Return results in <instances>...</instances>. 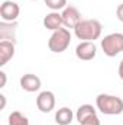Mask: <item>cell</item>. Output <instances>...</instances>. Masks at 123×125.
<instances>
[{"label": "cell", "mask_w": 123, "mask_h": 125, "mask_svg": "<svg viewBox=\"0 0 123 125\" xmlns=\"http://www.w3.org/2000/svg\"><path fill=\"white\" fill-rule=\"evenodd\" d=\"M70 44H71V32L67 28H60V29L54 31L48 39V48H49V51H52L55 54L64 52L70 47Z\"/></svg>", "instance_id": "3"}, {"label": "cell", "mask_w": 123, "mask_h": 125, "mask_svg": "<svg viewBox=\"0 0 123 125\" xmlns=\"http://www.w3.org/2000/svg\"><path fill=\"white\" fill-rule=\"evenodd\" d=\"M61 16H62V25L68 29H74L83 19H81V13L80 10L75 7V6H67L64 10L61 12Z\"/></svg>", "instance_id": "8"}, {"label": "cell", "mask_w": 123, "mask_h": 125, "mask_svg": "<svg viewBox=\"0 0 123 125\" xmlns=\"http://www.w3.org/2000/svg\"><path fill=\"white\" fill-rule=\"evenodd\" d=\"M15 57V42L0 41V67L6 65Z\"/></svg>", "instance_id": "11"}, {"label": "cell", "mask_w": 123, "mask_h": 125, "mask_svg": "<svg viewBox=\"0 0 123 125\" xmlns=\"http://www.w3.org/2000/svg\"><path fill=\"white\" fill-rule=\"evenodd\" d=\"M44 26L49 31H57L62 28V16L60 12H49L45 18H44Z\"/></svg>", "instance_id": "13"}, {"label": "cell", "mask_w": 123, "mask_h": 125, "mask_svg": "<svg viewBox=\"0 0 123 125\" xmlns=\"http://www.w3.org/2000/svg\"><path fill=\"white\" fill-rule=\"evenodd\" d=\"M75 119L80 122V125H100V119L97 116V109L88 103H84L77 109Z\"/></svg>", "instance_id": "5"}, {"label": "cell", "mask_w": 123, "mask_h": 125, "mask_svg": "<svg viewBox=\"0 0 123 125\" xmlns=\"http://www.w3.org/2000/svg\"><path fill=\"white\" fill-rule=\"evenodd\" d=\"M55 94L51 90H44L36 97V106L42 114H49L55 108Z\"/></svg>", "instance_id": "9"}, {"label": "cell", "mask_w": 123, "mask_h": 125, "mask_svg": "<svg viewBox=\"0 0 123 125\" xmlns=\"http://www.w3.org/2000/svg\"><path fill=\"white\" fill-rule=\"evenodd\" d=\"M0 99H1V106H0V109H4V106H6V96H4V94H0Z\"/></svg>", "instance_id": "20"}, {"label": "cell", "mask_w": 123, "mask_h": 125, "mask_svg": "<svg viewBox=\"0 0 123 125\" xmlns=\"http://www.w3.org/2000/svg\"><path fill=\"white\" fill-rule=\"evenodd\" d=\"M31 1H38V0H31Z\"/></svg>", "instance_id": "21"}, {"label": "cell", "mask_w": 123, "mask_h": 125, "mask_svg": "<svg viewBox=\"0 0 123 125\" xmlns=\"http://www.w3.org/2000/svg\"><path fill=\"white\" fill-rule=\"evenodd\" d=\"M46 7L51 9V12H60L67 7V0H44Z\"/></svg>", "instance_id": "16"}, {"label": "cell", "mask_w": 123, "mask_h": 125, "mask_svg": "<svg viewBox=\"0 0 123 125\" xmlns=\"http://www.w3.org/2000/svg\"><path fill=\"white\" fill-rule=\"evenodd\" d=\"M103 31V25L97 19H83L75 28H74V35L81 39V41H91L100 38Z\"/></svg>", "instance_id": "1"}, {"label": "cell", "mask_w": 123, "mask_h": 125, "mask_svg": "<svg viewBox=\"0 0 123 125\" xmlns=\"http://www.w3.org/2000/svg\"><path fill=\"white\" fill-rule=\"evenodd\" d=\"M75 55L81 61H90L97 55V47L91 41H81L75 47Z\"/></svg>", "instance_id": "7"}, {"label": "cell", "mask_w": 123, "mask_h": 125, "mask_svg": "<svg viewBox=\"0 0 123 125\" xmlns=\"http://www.w3.org/2000/svg\"><path fill=\"white\" fill-rule=\"evenodd\" d=\"M20 13V7L15 0H4L0 6V16L4 22H16Z\"/></svg>", "instance_id": "6"}, {"label": "cell", "mask_w": 123, "mask_h": 125, "mask_svg": "<svg viewBox=\"0 0 123 125\" xmlns=\"http://www.w3.org/2000/svg\"><path fill=\"white\" fill-rule=\"evenodd\" d=\"M101 50L107 57H116L123 51V33L113 32L101 39Z\"/></svg>", "instance_id": "4"}, {"label": "cell", "mask_w": 123, "mask_h": 125, "mask_svg": "<svg viewBox=\"0 0 123 125\" xmlns=\"http://www.w3.org/2000/svg\"><path fill=\"white\" fill-rule=\"evenodd\" d=\"M19 83H20L22 90H25V92H28V93L38 92V90L41 89V86H42L41 79H39L36 74H31V73L23 74V76L20 77V82H19Z\"/></svg>", "instance_id": "10"}, {"label": "cell", "mask_w": 123, "mask_h": 125, "mask_svg": "<svg viewBox=\"0 0 123 125\" xmlns=\"http://www.w3.org/2000/svg\"><path fill=\"white\" fill-rule=\"evenodd\" d=\"M74 119V114L70 108L67 106H62L57 111L55 114V122L58 125H70Z\"/></svg>", "instance_id": "14"}, {"label": "cell", "mask_w": 123, "mask_h": 125, "mask_svg": "<svg viewBox=\"0 0 123 125\" xmlns=\"http://www.w3.org/2000/svg\"><path fill=\"white\" fill-rule=\"evenodd\" d=\"M96 106L103 115H120L123 112V99L116 94L100 93L96 97Z\"/></svg>", "instance_id": "2"}, {"label": "cell", "mask_w": 123, "mask_h": 125, "mask_svg": "<svg viewBox=\"0 0 123 125\" xmlns=\"http://www.w3.org/2000/svg\"><path fill=\"white\" fill-rule=\"evenodd\" d=\"M117 74H119V77L123 80V60L119 62V68H117Z\"/></svg>", "instance_id": "19"}, {"label": "cell", "mask_w": 123, "mask_h": 125, "mask_svg": "<svg viewBox=\"0 0 123 125\" xmlns=\"http://www.w3.org/2000/svg\"><path fill=\"white\" fill-rule=\"evenodd\" d=\"M16 22H0V39L1 41H12L16 39Z\"/></svg>", "instance_id": "12"}, {"label": "cell", "mask_w": 123, "mask_h": 125, "mask_svg": "<svg viewBox=\"0 0 123 125\" xmlns=\"http://www.w3.org/2000/svg\"><path fill=\"white\" fill-rule=\"evenodd\" d=\"M0 79H1V82H0V87H4L6 86V73L4 71H0Z\"/></svg>", "instance_id": "18"}, {"label": "cell", "mask_w": 123, "mask_h": 125, "mask_svg": "<svg viewBox=\"0 0 123 125\" xmlns=\"http://www.w3.org/2000/svg\"><path fill=\"white\" fill-rule=\"evenodd\" d=\"M9 125H31L29 124V119L19 111H13L10 115H9Z\"/></svg>", "instance_id": "15"}, {"label": "cell", "mask_w": 123, "mask_h": 125, "mask_svg": "<svg viewBox=\"0 0 123 125\" xmlns=\"http://www.w3.org/2000/svg\"><path fill=\"white\" fill-rule=\"evenodd\" d=\"M116 18H117V19L123 23V3H122V4H119V6H117V9H116Z\"/></svg>", "instance_id": "17"}]
</instances>
